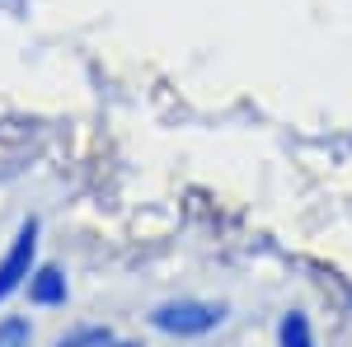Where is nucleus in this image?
I'll list each match as a JSON object with an SVG mask.
<instances>
[{"label":"nucleus","instance_id":"obj_1","mask_svg":"<svg viewBox=\"0 0 352 347\" xmlns=\"http://www.w3.org/2000/svg\"><path fill=\"white\" fill-rule=\"evenodd\" d=\"M33 267H38V221H24L0 258V300H10L19 287H28Z\"/></svg>","mask_w":352,"mask_h":347},{"label":"nucleus","instance_id":"obj_2","mask_svg":"<svg viewBox=\"0 0 352 347\" xmlns=\"http://www.w3.org/2000/svg\"><path fill=\"white\" fill-rule=\"evenodd\" d=\"M217 324H221V310L217 305H202V300H179V305H160L155 310V328L179 333V338H197V333H207Z\"/></svg>","mask_w":352,"mask_h":347},{"label":"nucleus","instance_id":"obj_3","mask_svg":"<svg viewBox=\"0 0 352 347\" xmlns=\"http://www.w3.org/2000/svg\"><path fill=\"white\" fill-rule=\"evenodd\" d=\"M28 300H33V305H66V272H61V267H33V277H28Z\"/></svg>","mask_w":352,"mask_h":347},{"label":"nucleus","instance_id":"obj_4","mask_svg":"<svg viewBox=\"0 0 352 347\" xmlns=\"http://www.w3.org/2000/svg\"><path fill=\"white\" fill-rule=\"evenodd\" d=\"M277 338H282V347H315V333H310V320L305 315H287L282 320V328H277Z\"/></svg>","mask_w":352,"mask_h":347},{"label":"nucleus","instance_id":"obj_5","mask_svg":"<svg viewBox=\"0 0 352 347\" xmlns=\"http://www.w3.org/2000/svg\"><path fill=\"white\" fill-rule=\"evenodd\" d=\"M113 333L109 328H99V324H89V328H76V333H66L56 347H109Z\"/></svg>","mask_w":352,"mask_h":347},{"label":"nucleus","instance_id":"obj_6","mask_svg":"<svg viewBox=\"0 0 352 347\" xmlns=\"http://www.w3.org/2000/svg\"><path fill=\"white\" fill-rule=\"evenodd\" d=\"M0 347H28V324L19 315L0 320Z\"/></svg>","mask_w":352,"mask_h":347},{"label":"nucleus","instance_id":"obj_7","mask_svg":"<svg viewBox=\"0 0 352 347\" xmlns=\"http://www.w3.org/2000/svg\"><path fill=\"white\" fill-rule=\"evenodd\" d=\"M109 347H136V343H109Z\"/></svg>","mask_w":352,"mask_h":347}]
</instances>
